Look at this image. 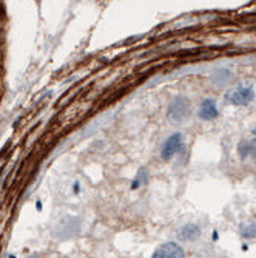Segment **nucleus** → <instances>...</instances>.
<instances>
[{
  "label": "nucleus",
  "instance_id": "obj_9",
  "mask_svg": "<svg viewBox=\"0 0 256 258\" xmlns=\"http://www.w3.org/2000/svg\"><path fill=\"white\" fill-rule=\"evenodd\" d=\"M145 181H147V172H145V169H142L141 172L137 173V178H136V181L133 182V189H136V187H137L139 184L142 185Z\"/></svg>",
  "mask_w": 256,
  "mask_h": 258
},
{
  "label": "nucleus",
  "instance_id": "obj_7",
  "mask_svg": "<svg viewBox=\"0 0 256 258\" xmlns=\"http://www.w3.org/2000/svg\"><path fill=\"white\" fill-rule=\"evenodd\" d=\"M231 79H233V73H231L230 70H228V68H225V67L218 68L216 72L212 75V81H213V84H215V85H218V87H224V85H227Z\"/></svg>",
  "mask_w": 256,
  "mask_h": 258
},
{
  "label": "nucleus",
  "instance_id": "obj_2",
  "mask_svg": "<svg viewBox=\"0 0 256 258\" xmlns=\"http://www.w3.org/2000/svg\"><path fill=\"white\" fill-rule=\"evenodd\" d=\"M253 99H254V90L251 85L247 84H241L235 88H231L225 95V101L236 107H247L248 104L253 102Z\"/></svg>",
  "mask_w": 256,
  "mask_h": 258
},
{
  "label": "nucleus",
  "instance_id": "obj_5",
  "mask_svg": "<svg viewBox=\"0 0 256 258\" xmlns=\"http://www.w3.org/2000/svg\"><path fill=\"white\" fill-rule=\"evenodd\" d=\"M218 105H216V101L212 99V98H207L201 102L199 108H198V118L202 119V121H213L218 118Z\"/></svg>",
  "mask_w": 256,
  "mask_h": 258
},
{
  "label": "nucleus",
  "instance_id": "obj_11",
  "mask_svg": "<svg viewBox=\"0 0 256 258\" xmlns=\"http://www.w3.org/2000/svg\"><path fill=\"white\" fill-rule=\"evenodd\" d=\"M251 135H253V136H254V138H256V127H254V128H253V130H251Z\"/></svg>",
  "mask_w": 256,
  "mask_h": 258
},
{
  "label": "nucleus",
  "instance_id": "obj_3",
  "mask_svg": "<svg viewBox=\"0 0 256 258\" xmlns=\"http://www.w3.org/2000/svg\"><path fill=\"white\" fill-rule=\"evenodd\" d=\"M184 147V135L173 133L170 138L165 139V143L160 147V158L164 161H170L176 153H179Z\"/></svg>",
  "mask_w": 256,
  "mask_h": 258
},
{
  "label": "nucleus",
  "instance_id": "obj_4",
  "mask_svg": "<svg viewBox=\"0 0 256 258\" xmlns=\"http://www.w3.org/2000/svg\"><path fill=\"white\" fill-rule=\"evenodd\" d=\"M151 258H185V252L181 244L168 241L160 244L151 255Z\"/></svg>",
  "mask_w": 256,
  "mask_h": 258
},
{
  "label": "nucleus",
  "instance_id": "obj_10",
  "mask_svg": "<svg viewBox=\"0 0 256 258\" xmlns=\"http://www.w3.org/2000/svg\"><path fill=\"white\" fill-rule=\"evenodd\" d=\"M238 150H239V153H241V158H245L247 153L251 150V147H250V144L247 143V141H241V144L238 146Z\"/></svg>",
  "mask_w": 256,
  "mask_h": 258
},
{
  "label": "nucleus",
  "instance_id": "obj_6",
  "mask_svg": "<svg viewBox=\"0 0 256 258\" xmlns=\"http://www.w3.org/2000/svg\"><path fill=\"white\" fill-rule=\"evenodd\" d=\"M178 237L182 241H189V243H195L199 240L201 237V227L196 224H185L178 230Z\"/></svg>",
  "mask_w": 256,
  "mask_h": 258
},
{
  "label": "nucleus",
  "instance_id": "obj_1",
  "mask_svg": "<svg viewBox=\"0 0 256 258\" xmlns=\"http://www.w3.org/2000/svg\"><path fill=\"white\" fill-rule=\"evenodd\" d=\"M192 111V101L187 96H176L172 99L167 108V119L173 125H182L189 119Z\"/></svg>",
  "mask_w": 256,
  "mask_h": 258
},
{
  "label": "nucleus",
  "instance_id": "obj_12",
  "mask_svg": "<svg viewBox=\"0 0 256 258\" xmlns=\"http://www.w3.org/2000/svg\"><path fill=\"white\" fill-rule=\"evenodd\" d=\"M28 258H39L37 255H31V256H28Z\"/></svg>",
  "mask_w": 256,
  "mask_h": 258
},
{
  "label": "nucleus",
  "instance_id": "obj_8",
  "mask_svg": "<svg viewBox=\"0 0 256 258\" xmlns=\"http://www.w3.org/2000/svg\"><path fill=\"white\" fill-rule=\"evenodd\" d=\"M239 233L241 237L245 238V240H251V238H256V224L251 223V221H244L239 224Z\"/></svg>",
  "mask_w": 256,
  "mask_h": 258
}]
</instances>
